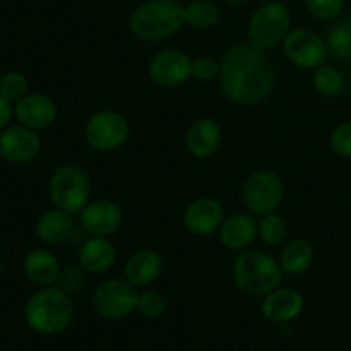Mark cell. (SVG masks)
Segmentation results:
<instances>
[{"mask_svg": "<svg viewBox=\"0 0 351 351\" xmlns=\"http://www.w3.org/2000/svg\"><path fill=\"white\" fill-rule=\"evenodd\" d=\"M168 302L161 291L158 290H143L139 291L136 312L144 319H158L167 312Z\"/></svg>", "mask_w": 351, "mask_h": 351, "instance_id": "obj_28", "label": "cell"}, {"mask_svg": "<svg viewBox=\"0 0 351 351\" xmlns=\"http://www.w3.org/2000/svg\"><path fill=\"white\" fill-rule=\"evenodd\" d=\"M24 319L31 331L41 336H55L64 332L74 319V304L71 295L53 287L38 288L26 302Z\"/></svg>", "mask_w": 351, "mask_h": 351, "instance_id": "obj_3", "label": "cell"}, {"mask_svg": "<svg viewBox=\"0 0 351 351\" xmlns=\"http://www.w3.org/2000/svg\"><path fill=\"white\" fill-rule=\"evenodd\" d=\"M29 93V81L19 71H10L0 77V96L14 105Z\"/></svg>", "mask_w": 351, "mask_h": 351, "instance_id": "obj_29", "label": "cell"}, {"mask_svg": "<svg viewBox=\"0 0 351 351\" xmlns=\"http://www.w3.org/2000/svg\"><path fill=\"white\" fill-rule=\"evenodd\" d=\"M130 137V122L119 110H99L84 125V141L91 149L113 153L125 146Z\"/></svg>", "mask_w": 351, "mask_h": 351, "instance_id": "obj_9", "label": "cell"}, {"mask_svg": "<svg viewBox=\"0 0 351 351\" xmlns=\"http://www.w3.org/2000/svg\"><path fill=\"white\" fill-rule=\"evenodd\" d=\"M122 221V208L112 199H91L79 213V226L89 237H112Z\"/></svg>", "mask_w": 351, "mask_h": 351, "instance_id": "obj_13", "label": "cell"}, {"mask_svg": "<svg viewBox=\"0 0 351 351\" xmlns=\"http://www.w3.org/2000/svg\"><path fill=\"white\" fill-rule=\"evenodd\" d=\"M139 288L125 278H110L95 288L91 307L99 317L108 321H122L136 312Z\"/></svg>", "mask_w": 351, "mask_h": 351, "instance_id": "obj_8", "label": "cell"}, {"mask_svg": "<svg viewBox=\"0 0 351 351\" xmlns=\"http://www.w3.org/2000/svg\"><path fill=\"white\" fill-rule=\"evenodd\" d=\"M312 88L322 98H336L345 88V77L338 67L322 64L312 71Z\"/></svg>", "mask_w": 351, "mask_h": 351, "instance_id": "obj_26", "label": "cell"}, {"mask_svg": "<svg viewBox=\"0 0 351 351\" xmlns=\"http://www.w3.org/2000/svg\"><path fill=\"white\" fill-rule=\"evenodd\" d=\"M185 26L192 29H211L221 17L218 3L213 0H192L184 7Z\"/></svg>", "mask_w": 351, "mask_h": 351, "instance_id": "obj_25", "label": "cell"}, {"mask_svg": "<svg viewBox=\"0 0 351 351\" xmlns=\"http://www.w3.org/2000/svg\"><path fill=\"white\" fill-rule=\"evenodd\" d=\"M219 69H221V62L209 57V55H201V57L192 58V79L199 82L218 81Z\"/></svg>", "mask_w": 351, "mask_h": 351, "instance_id": "obj_32", "label": "cell"}, {"mask_svg": "<svg viewBox=\"0 0 351 351\" xmlns=\"http://www.w3.org/2000/svg\"><path fill=\"white\" fill-rule=\"evenodd\" d=\"M147 75L160 88H180L192 77V58L180 48L161 50L149 60Z\"/></svg>", "mask_w": 351, "mask_h": 351, "instance_id": "obj_11", "label": "cell"}, {"mask_svg": "<svg viewBox=\"0 0 351 351\" xmlns=\"http://www.w3.org/2000/svg\"><path fill=\"white\" fill-rule=\"evenodd\" d=\"M291 31V12L281 2H264L254 10L247 24V38L261 51H271L281 47Z\"/></svg>", "mask_w": 351, "mask_h": 351, "instance_id": "obj_5", "label": "cell"}, {"mask_svg": "<svg viewBox=\"0 0 351 351\" xmlns=\"http://www.w3.org/2000/svg\"><path fill=\"white\" fill-rule=\"evenodd\" d=\"M226 211L216 197H197L189 202L182 215V225L194 237H211L218 233Z\"/></svg>", "mask_w": 351, "mask_h": 351, "instance_id": "obj_14", "label": "cell"}, {"mask_svg": "<svg viewBox=\"0 0 351 351\" xmlns=\"http://www.w3.org/2000/svg\"><path fill=\"white\" fill-rule=\"evenodd\" d=\"M60 263L57 256L48 249H33L23 261V273L34 287L45 288L57 285L60 276Z\"/></svg>", "mask_w": 351, "mask_h": 351, "instance_id": "obj_21", "label": "cell"}, {"mask_svg": "<svg viewBox=\"0 0 351 351\" xmlns=\"http://www.w3.org/2000/svg\"><path fill=\"white\" fill-rule=\"evenodd\" d=\"M232 276L242 293L263 298L281 287L285 273L273 256L259 249H247L233 261Z\"/></svg>", "mask_w": 351, "mask_h": 351, "instance_id": "obj_4", "label": "cell"}, {"mask_svg": "<svg viewBox=\"0 0 351 351\" xmlns=\"http://www.w3.org/2000/svg\"><path fill=\"white\" fill-rule=\"evenodd\" d=\"M225 2L228 3V5H232V7H239V5H243L247 0H225Z\"/></svg>", "mask_w": 351, "mask_h": 351, "instance_id": "obj_35", "label": "cell"}, {"mask_svg": "<svg viewBox=\"0 0 351 351\" xmlns=\"http://www.w3.org/2000/svg\"><path fill=\"white\" fill-rule=\"evenodd\" d=\"M240 199L245 211L261 218L276 213L285 201L283 178L273 170H256L245 178L240 191Z\"/></svg>", "mask_w": 351, "mask_h": 351, "instance_id": "obj_7", "label": "cell"}, {"mask_svg": "<svg viewBox=\"0 0 351 351\" xmlns=\"http://www.w3.org/2000/svg\"><path fill=\"white\" fill-rule=\"evenodd\" d=\"M48 195L55 208L79 215L91 201V180L88 171L77 165L58 167L48 180Z\"/></svg>", "mask_w": 351, "mask_h": 351, "instance_id": "obj_6", "label": "cell"}, {"mask_svg": "<svg viewBox=\"0 0 351 351\" xmlns=\"http://www.w3.org/2000/svg\"><path fill=\"white\" fill-rule=\"evenodd\" d=\"M12 117H14V105L10 101H7L3 96H0V132H2L5 127H9V122Z\"/></svg>", "mask_w": 351, "mask_h": 351, "instance_id": "obj_34", "label": "cell"}, {"mask_svg": "<svg viewBox=\"0 0 351 351\" xmlns=\"http://www.w3.org/2000/svg\"><path fill=\"white\" fill-rule=\"evenodd\" d=\"M184 26V7L177 0H144L129 16L132 36L146 43L168 40L180 33Z\"/></svg>", "mask_w": 351, "mask_h": 351, "instance_id": "obj_2", "label": "cell"}, {"mask_svg": "<svg viewBox=\"0 0 351 351\" xmlns=\"http://www.w3.org/2000/svg\"><path fill=\"white\" fill-rule=\"evenodd\" d=\"M350 96H351V82H350Z\"/></svg>", "mask_w": 351, "mask_h": 351, "instance_id": "obj_37", "label": "cell"}, {"mask_svg": "<svg viewBox=\"0 0 351 351\" xmlns=\"http://www.w3.org/2000/svg\"><path fill=\"white\" fill-rule=\"evenodd\" d=\"M305 298L295 288L278 287L266 297H263L261 312L267 322L273 324H287L295 321L304 312Z\"/></svg>", "mask_w": 351, "mask_h": 351, "instance_id": "obj_17", "label": "cell"}, {"mask_svg": "<svg viewBox=\"0 0 351 351\" xmlns=\"http://www.w3.org/2000/svg\"><path fill=\"white\" fill-rule=\"evenodd\" d=\"M221 125L213 117H201L194 120L185 132V147L189 154L197 160L213 156L221 146Z\"/></svg>", "mask_w": 351, "mask_h": 351, "instance_id": "obj_18", "label": "cell"}, {"mask_svg": "<svg viewBox=\"0 0 351 351\" xmlns=\"http://www.w3.org/2000/svg\"><path fill=\"white\" fill-rule=\"evenodd\" d=\"M86 280H88V271H86L81 264H67V266H62L57 287L62 288L64 291H67L69 295L77 293L79 290L84 288Z\"/></svg>", "mask_w": 351, "mask_h": 351, "instance_id": "obj_31", "label": "cell"}, {"mask_svg": "<svg viewBox=\"0 0 351 351\" xmlns=\"http://www.w3.org/2000/svg\"><path fill=\"white\" fill-rule=\"evenodd\" d=\"M283 55L293 67L302 71H314L319 65L326 64L329 57L326 38L308 27H297L285 38Z\"/></svg>", "mask_w": 351, "mask_h": 351, "instance_id": "obj_10", "label": "cell"}, {"mask_svg": "<svg viewBox=\"0 0 351 351\" xmlns=\"http://www.w3.org/2000/svg\"><path fill=\"white\" fill-rule=\"evenodd\" d=\"M304 2L308 14L324 23H332L341 17L345 10V0H304Z\"/></svg>", "mask_w": 351, "mask_h": 351, "instance_id": "obj_30", "label": "cell"}, {"mask_svg": "<svg viewBox=\"0 0 351 351\" xmlns=\"http://www.w3.org/2000/svg\"><path fill=\"white\" fill-rule=\"evenodd\" d=\"M41 137L36 130L21 123L9 125L0 132V158L7 163L26 165L40 154Z\"/></svg>", "mask_w": 351, "mask_h": 351, "instance_id": "obj_12", "label": "cell"}, {"mask_svg": "<svg viewBox=\"0 0 351 351\" xmlns=\"http://www.w3.org/2000/svg\"><path fill=\"white\" fill-rule=\"evenodd\" d=\"M218 84L223 96L235 105L254 106L266 101L276 86V69L266 55L247 43H237L225 51Z\"/></svg>", "mask_w": 351, "mask_h": 351, "instance_id": "obj_1", "label": "cell"}, {"mask_svg": "<svg viewBox=\"0 0 351 351\" xmlns=\"http://www.w3.org/2000/svg\"><path fill=\"white\" fill-rule=\"evenodd\" d=\"M257 223V239L266 247H281L288 239V223L278 213L261 216Z\"/></svg>", "mask_w": 351, "mask_h": 351, "instance_id": "obj_27", "label": "cell"}, {"mask_svg": "<svg viewBox=\"0 0 351 351\" xmlns=\"http://www.w3.org/2000/svg\"><path fill=\"white\" fill-rule=\"evenodd\" d=\"M329 57L338 62H351V16L332 21L326 34Z\"/></svg>", "mask_w": 351, "mask_h": 351, "instance_id": "obj_24", "label": "cell"}, {"mask_svg": "<svg viewBox=\"0 0 351 351\" xmlns=\"http://www.w3.org/2000/svg\"><path fill=\"white\" fill-rule=\"evenodd\" d=\"M257 223L259 219L245 209L226 215L218 230L219 242L225 249L233 250V252L250 249L257 239Z\"/></svg>", "mask_w": 351, "mask_h": 351, "instance_id": "obj_16", "label": "cell"}, {"mask_svg": "<svg viewBox=\"0 0 351 351\" xmlns=\"http://www.w3.org/2000/svg\"><path fill=\"white\" fill-rule=\"evenodd\" d=\"M263 2H281V0H263Z\"/></svg>", "mask_w": 351, "mask_h": 351, "instance_id": "obj_36", "label": "cell"}, {"mask_svg": "<svg viewBox=\"0 0 351 351\" xmlns=\"http://www.w3.org/2000/svg\"><path fill=\"white\" fill-rule=\"evenodd\" d=\"M163 273V259L153 249H139L130 254L123 266V278L134 287L146 288L153 285Z\"/></svg>", "mask_w": 351, "mask_h": 351, "instance_id": "obj_20", "label": "cell"}, {"mask_svg": "<svg viewBox=\"0 0 351 351\" xmlns=\"http://www.w3.org/2000/svg\"><path fill=\"white\" fill-rule=\"evenodd\" d=\"M75 228L77 226H75L74 215L53 206L48 211L41 213L40 218L36 219L34 232L45 245H62L64 242L71 240Z\"/></svg>", "mask_w": 351, "mask_h": 351, "instance_id": "obj_22", "label": "cell"}, {"mask_svg": "<svg viewBox=\"0 0 351 351\" xmlns=\"http://www.w3.org/2000/svg\"><path fill=\"white\" fill-rule=\"evenodd\" d=\"M57 115V103L45 93L29 91L24 98L14 103V117L17 122L36 132L53 125Z\"/></svg>", "mask_w": 351, "mask_h": 351, "instance_id": "obj_15", "label": "cell"}, {"mask_svg": "<svg viewBox=\"0 0 351 351\" xmlns=\"http://www.w3.org/2000/svg\"><path fill=\"white\" fill-rule=\"evenodd\" d=\"M315 261V249L311 240L307 239H291L281 245L280 263L281 269L287 276H298L305 271L311 269Z\"/></svg>", "mask_w": 351, "mask_h": 351, "instance_id": "obj_23", "label": "cell"}, {"mask_svg": "<svg viewBox=\"0 0 351 351\" xmlns=\"http://www.w3.org/2000/svg\"><path fill=\"white\" fill-rule=\"evenodd\" d=\"M329 147L341 158H351V120L339 122L329 134Z\"/></svg>", "mask_w": 351, "mask_h": 351, "instance_id": "obj_33", "label": "cell"}, {"mask_svg": "<svg viewBox=\"0 0 351 351\" xmlns=\"http://www.w3.org/2000/svg\"><path fill=\"white\" fill-rule=\"evenodd\" d=\"M77 263L88 274H105L117 263V249L110 237H88L77 249Z\"/></svg>", "mask_w": 351, "mask_h": 351, "instance_id": "obj_19", "label": "cell"}]
</instances>
